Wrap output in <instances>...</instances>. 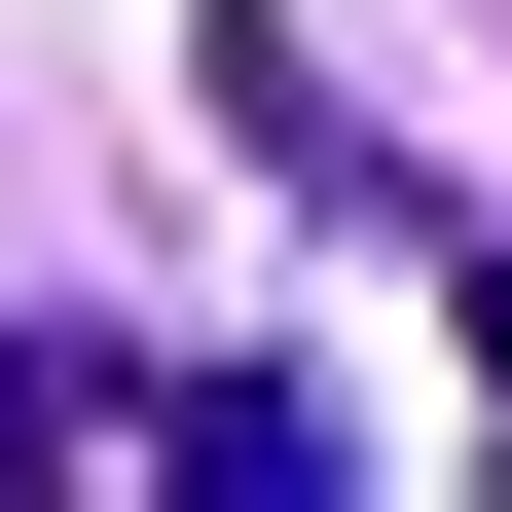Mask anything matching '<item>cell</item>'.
<instances>
[{"mask_svg": "<svg viewBox=\"0 0 512 512\" xmlns=\"http://www.w3.org/2000/svg\"><path fill=\"white\" fill-rule=\"evenodd\" d=\"M183 439V512H330V403H293V366H220V403H147Z\"/></svg>", "mask_w": 512, "mask_h": 512, "instance_id": "cell-1", "label": "cell"}]
</instances>
